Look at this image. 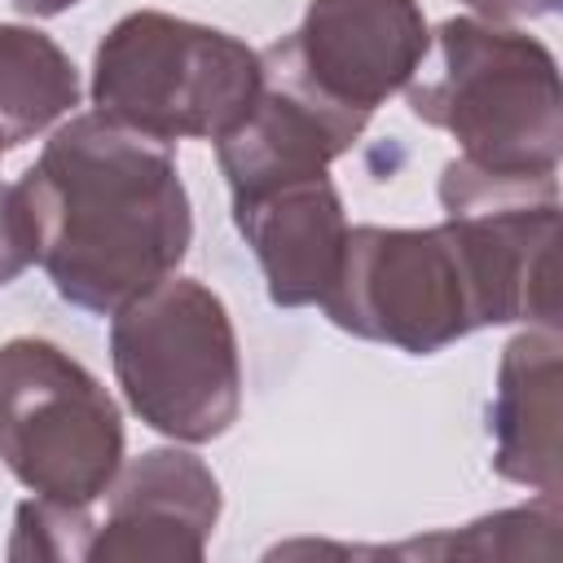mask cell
I'll return each instance as SVG.
<instances>
[{
    "mask_svg": "<svg viewBox=\"0 0 563 563\" xmlns=\"http://www.w3.org/2000/svg\"><path fill=\"white\" fill-rule=\"evenodd\" d=\"M40 246H35V224L26 211V198L18 185L0 180V286L18 282L31 264H35Z\"/></svg>",
    "mask_w": 563,
    "mask_h": 563,
    "instance_id": "obj_15",
    "label": "cell"
},
{
    "mask_svg": "<svg viewBox=\"0 0 563 563\" xmlns=\"http://www.w3.org/2000/svg\"><path fill=\"white\" fill-rule=\"evenodd\" d=\"M79 106V70L66 48L22 22H0V154L48 132Z\"/></svg>",
    "mask_w": 563,
    "mask_h": 563,
    "instance_id": "obj_12",
    "label": "cell"
},
{
    "mask_svg": "<svg viewBox=\"0 0 563 563\" xmlns=\"http://www.w3.org/2000/svg\"><path fill=\"white\" fill-rule=\"evenodd\" d=\"M475 18L484 22H528V18H550L559 0H462Z\"/></svg>",
    "mask_w": 563,
    "mask_h": 563,
    "instance_id": "obj_16",
    "label": "cell"
},
{
    "mask_svg": "<svg viewBox=\"0 0 563 563\" xmlns=\"http://www.w3.org/2000/svg\"><path fill=\"white\" fill-rule=\"evenodd\" d=\"M435 70L409 79V110L449 132L471 167L554 176L563 154V88L554 53L506 22L449 18L431 35Z\"/></svg>",
    "mask_w": 563,
    "mask_h": 563,
    "instance_id": "obj_3",
    "label": "cell"
},
{
    "mask_svg": "<svg viewBox=\"0 0 563 563\" xmlns=\"http://www.w3.org/2000/svg\"><path fill=\"white\" fill-rule=\"evenodd\" d=\"M114 378L158 435L207 444L238 422L242 356L224 299L194 277H163L114 312Z\"/></svg>",
    "mask_w": 563,
    "mask_h": 563,
    "instance_id": "obj_5",
    "label": "cell"
},
{
    "mask_svg": "<svg viewBox=\"0 0 563 563\" xmlns=\"http://www.w3.org/2000/svg\"><path fill=\"white\" fill-rule=\"evenodd\" d=\"M22 13H31V18H57V13H66V9H75L79 0H13Z\"/></svg>",
    "mask_w": 563,
    "mask_h": 563,
    "instance_id": "obj_17",
    "label": "cell"
},
{
    "mask_svg": "<svg viewBox=\"0 0 563 563\" xmlns=\"http://www.w3.org/2000/svg\"><path fill=\"white\" fill-rule=\"evenodd\" d=\"M0 457L35 497L92 506L123 466V413L66 347L9 339L0 343Z\"/></svg>",
    "mask_w": 563,
    "mask_h": 563,
    "instance_id": "obj_6",
    "label": "cell"
},
{
    "mask_svg": "<svg viewBox=\"0 0 563 563\" xmlns=\"http://www.w3.org/2000/svg\"><path fill=\"white\" fill-rule=\"evenodd\" d=\"M260 92V53L229 31L136 9L92 53V106L163 145L220 141Z\"/></svg>",
    "mask_w": 563,
    "mask_h": 563,
    "instance_id": "obj_4",
    "label": "cell"
},
{
    "mask_svg": "<svg viewBox=\"0 0 563 563\" xmlns=\"http://www.w3.org/2000/svg\"><path fill=\"white\" fill-rule=\"evenodd\" d=\"M559 202L444 216L427 229H347L325 317L369 343L431 356L484 325H559Z\"/></svg>",
    "mask_w": 563,
    "mask_h": 563,
    "instance_id": "obj_1",
    "label": "cell"
},
{
    "mask_svg": "<svg viewBox=\"0 0 563 563\" xmlns=\"http://www.w3.org/2000/svg\"><path fill=\"white\" fill-rule=\"evenodd\" d=\"M92 515L88 506H70V501H53V497H31L18 506L13 515V537H9V559L13 563H79L88 559L92 545Z\"/></svg>",
    "mask_w": 563,
    "mask_h": 563,
    "instance_id": "obj_14",
    "label": "cell"
},
{
    "mask_svg": "<svg viewBox=\"0 0 563 563\" xmlns=\"http://www.w3.org/2000/svg\"><path fill=\"white\" fill-rule=\"evenodd\" d=\"M559 383H563L559 325H528L501 347L497 391L488 409L493 471L510 484L550 497L563 493Z\"/></svg>",
    "mask_w": 563,
    "mask_h": 563,
    "instance_id": "obj_11",
    "label": "cell"
},
{
    "mask_svg": "<svg viewBox=\"0 0 563 563\" xmlns=\"http://www.w3.org/2000/svg\"><path fill=\"white\" fill-rule=\"evenodd\" d=\"M233 224L260 260L264 290L277 308L321 303L347 242V216L325 172L233 198Z\"/></svg>",
    "mask_w": 563,
    "mask_h": 563,
    "instance_id": "obj_10",
    "label": "cell"
},
{
    "mask_svg": "<svg viewBox=\"0 0 563 563\" xmlns=\"http://www.w3.org/2000/svg\"><path fill=\"white\" fill-rule=\"evenodd\" d=\"M18 189L35 224V264L70 308L92 317H114L172 277L194 238L172 145L101 110L66 119Z\"/></svg>",
    "mask_w": 563,
    "mask_h": 563,
    "instance_id": "obj_2",
    "label": "cell"
},
{
    "mask_svg": "<svg viewBox=\"0 0 563 563\" xmlns=\"http://www.w3.org/2000/svg\"><path fill=\"white\" fill-rule=\"evenodd\" d=\"M431 53L418 0H308L303 22L264 48L325 106L369 123V114L409 88Z\"/></svg>",
    "mask_w": 563,
    "mask_h": 563,
    "instance_id": "obj_7",
    "label": "cell"
},
{
    "mask_svg": "<svg viewBox=\"0 0 563 563\" xmlns=\"http://www.w3.org/2000/svg\"><path fill=\"white\" fill-rule=\"evenodd\" d=\"M220 519V479L189 449H145L106 488V519L92 532L88 563L163 559L198 563Z\"/></svg>",
    "mask_w": 563,
    "mask_h": 563,
    "instance_id": "obj_8",
    "label": "cell"
},
{
    "mask_svg": "<svg viewBox=\"0 0 563 563\" xmlns=\"http://www.w3.org/2000/svg\"><path fill=\"white\" fill-rule=\"evenodd\" d=\"M365 132L361 119L325 106L295 75L260 53V92L246 114L216 141V163L229 185V202L268 185L325 172Z\"/></svg>",
    "mask_w": 563,
    "mask_h": 563,
    "instance_id": "obj_9",
    "label": "cell"
},
{
    "mask_svg": "<svg viewBox=\"0 0 563 563\" xmlns=\"http://www.w3.org/2000/svg\"><path fill=\"white\" fill-rule=\"evenodd\" d=\"M554 528H559V497L541 493L532 506L497 510L488 519L466 523L462 532H435L427 541L396 545L387 554H431V559H523V554H554Z\"/></svg>",
    "mask_w": 563,
    "mask_h": 563,
    "instance_id": "obj_13",
    "label": "cell"
}]
</instances>
